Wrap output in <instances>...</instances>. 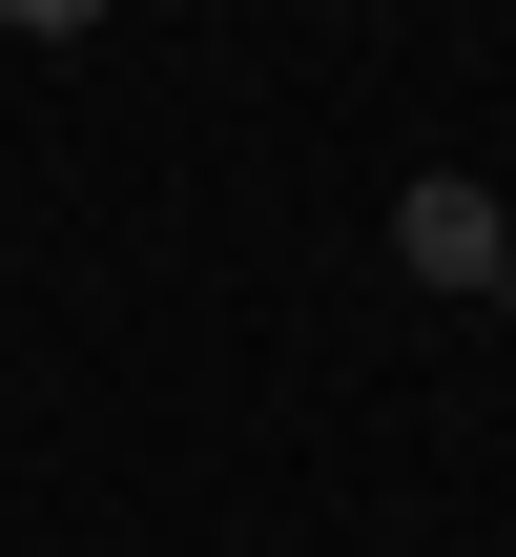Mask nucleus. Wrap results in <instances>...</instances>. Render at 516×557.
<instances>
[{"label": "nucleus", "instance_id": "f257e3e1", "mask_svg": "<svg viewBox=\"0 0 516 557\" xmlns=\"http://www.w3.org/2000/svg\"><path fill=\"white\" fill-rule=\"evenodd\" d=\"M496 248H516V207L476 165H414V186H393V269H414V289H496Z\"/></svg>", "mask_w": 516, "mask_h": 557}, {"label": "nucleus", "instance_id": "f03ea898", "mask_svg": "<svg viewBox=\"0 0 516 557\" xmlns=\"http://www.w3.org/2000/svg\"><path fill=\"white\" fill-rule=\"evenodd\" d=\"M476 310H516V248H496V289H476Z\"/></svg>", "mask_w": 516, "mask_h": 557}]
</instances>
